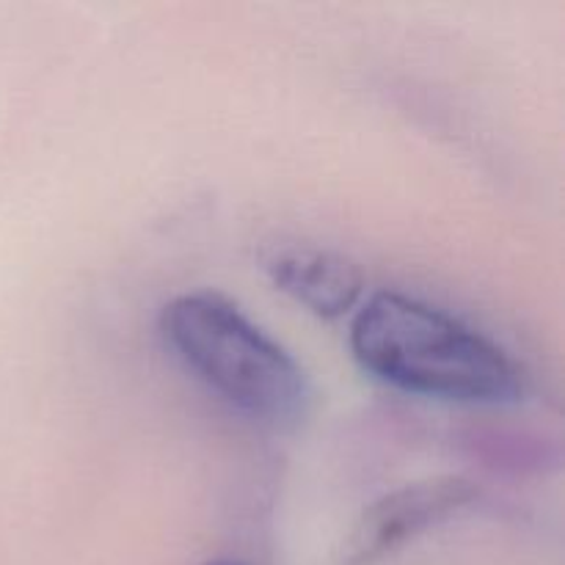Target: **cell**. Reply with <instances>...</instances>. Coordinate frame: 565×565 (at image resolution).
I'll use <instances>...</instances> for the list:
<instances>
[{"instance_id": "6da1fadb", "label": "cell", "mask_w": 565, "mask_h": 565, "mask_svg": "<svg viewBox=\"0 0 565 565\" xmlns=\"http://www.w3.org/2000/svg\"><path fill=\"white\" fill-rule=\"evenodd\" d=\"M348 342L364 373L406 395L472 406L524 395L522 367L500 342L406 292L381 290L362 301Z\"/></svg>"}, {"instance_id": "7a4b0ae2", "label": "cell", "mask_w": 565, "mask_h": 565, "mask_svg": "<svg viewBox=\"0 0 565 565\" xmlns=\"http://www.w3.org/2000/svg\"><path fill=\"white\" fill-rule=\"evenodd\" d=\"M160 334L188 373L246 417L276 430L307 417L312 390L303 367L230 298L210 290L171 298Z\"/></svg>"}, {"instance_id": "3957f363", "label": "cell", "mask_w": 565, "mask_h": 565, "mask_svg": "<svg viewBox=\"0 0 565 565\" xmlns=\"http://www.w3.org/2000/svg\"><path fill=\"white\" fill-rule=\"evenodd\" d=\"M478 486L456 475L401 486L359 516L345 541V561L351 565L379 561L436 524L463 513L478 502Z\"/></svg>"}, {"instance_id": "277c9868", "label": "cell", "mask_w": 565, "mask_h": 565, "mask_svg": "<svg viewBox=\"0 0 565 565\" xmlns=\"http://www.w3.org/2000/svg\"><path fill=\"white\" fill-rule=\"evenodd\" d=\"M268 276L276 290L323 320L353 312L364 296L362 268L329 248H281L268 259Z\"/></svg>"}, {"instance_id": "5b68a950", "label": "cell", "mask_w": 565, "mask_h": 565, "mask_svg": "<svg viewBox=\"0 0 565 565\" xmlns=\"http://www.w3.org/2000/svg\"><path fill=\"white\" fill-rule=\"evenodd\" d=\"M204 565H248V563L235 561V557H218V561H210V563H204Z\"/></svg>"}]
</instances>
